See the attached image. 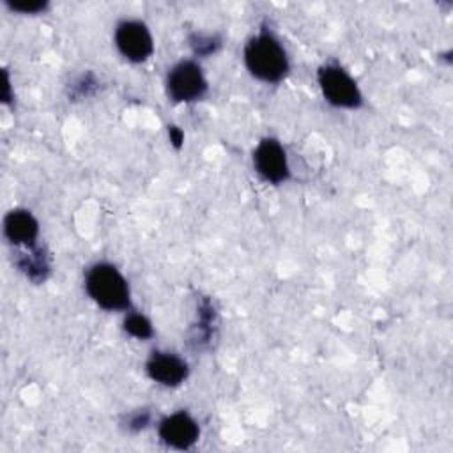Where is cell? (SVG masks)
<instances>
[{
  "label": "cell",
  "mask_w": 453,
  "mask_h": 453,
  "mask_svg": "<svg viewBox=\"0 0 453 453\" xmlns=\"http://www.w3.org/2000/svg\"><path fill=\"white\" fill-rule=\"evenodd\" d=\"M242 62L251 78L274 85L290 73L288 53L280 37L267 27H260L242 48Z\"/></svg>",
  "instance_id": "obj_1"
},
{
  "label": "cell",
  "mask_w": 453,
  "mask_h": 453,
  "mask_svg": "<svg viewBox=\"0 0 453 453\" xmlns=\"http://www.w3.org/2000/svg\"><path fill=\"white\" fill-rule=\"evenodd\" d=\"M83 288L90 301L104 311H129L131 288L126 276L111 262H94L83 276Z\"/></svg>",
  "instance_id": "obj_2"
},
{
  "label": "cell",
  "mask_w": 453,
  "mask_h": 453,
  "mask_svg": "<svg viewBox=\"0 0 453 453\" xmlns=\"http://www.w3.org/2000/svg\"><path fill=\"white\" fill-rule=\"evenodd\" d=\"M317 83L327 104L338 110H357L363 106V92L354 76L338 62H326L317 69Z\"/></svg>",
  "instance_id": "obj_3"
},
{
  "label": "cell",
  "mask_w": 453,
  "mask_h": 453,
  "mask_svg": "<svg viewBox=\"0 0 453 453\" xmlns=\"http://www.w3.org/2000/svg\"><path fill=\"white\" fill-rule=\"evenodd\" d=\"M166 97L175 104L202 101L209 92V81L198 60L182 58L175 62L165 76Z\"/></svg>",
  "instance_id": "obj_4"
},
{
  "label": "cell",
  "mask_w": 453,
  "mask_h": 453,
  "mask_svg": "<svg viewBox=\"0 0 453 453\" xmlns=\"http://www.w3.org/2000/svg\"><path fill=\"white\" fill-rule=\"evenodd\" d=\"M113 44L120 57L131 64L147 62L156 48L149 25L136 18H124L115 25Z\"/></svg>",
  "instance_id": "obj_5"
},
{
  "label": "cell",
  "mask_w": 453,
  "mask_h": 453,
  "mask_svg": "<svg viewBox=\"0 0 453 453\" xmlns=\"http://www.w3.org/2000/svg\"><path fill=\"white\" fill-rule=\"evenodd\" d=\"M251 165L260 180L280 186L292 177L290 163L283 143L274 136H264L251 152Z\"/></svg>",
  "instance_id": "obj_6"
},
{
  "label": "cell",
  "mask_w": 453,
  "mask_h": 453,
  "mask_svg": "<svg viewBox=\"0 0 453 453\" xmlns=\"http://www.w3.org/2000/svg\"><path fill=\"white\" fill-rule=\"evenodd\" d=\"M157 437L170 449L188 451L200 439V425L188 411H175L157 421Z\"/></svg>",
  "instance_id": "obj_7"
},
{
  "label": "cell",
  "mask_w": 453,
  "mask_h": 453,
  "mask_svg": "<svg viewBox=\"0 0 453 453\" xmlns=\"http://www.w3.org/2000/svg\"><path fill=\"white\" fill-rule=\"evenodd\" d=\"M147 377L163 388H179L189 377L188 361L170 350H152L145 361Z\"/></svg>",
  "instance_id": "obj_8"
},
{
  "label": "cell",
  "mask_w": 453,
  "mask_h": 453,
  "mask_svg": "<svg viewBox=\"0 0 453 453\" xmlns=\"http://www.w3.org/2000/svg\"><path fill=\"white\" fill-rule=\"evenodd\" d=\"M2 230H4L5 241L18 250L37 246V239L41 234L37 218L32 214V211L23 207L11 209L4 216Z\"/></svg>",
  "instance_id": "obj_9"
},
{
  "label": "cell",
  "mask_w": 453,
  "mask_h": 453,
  "mask_svg": "<svg viewBox=\"0 0 453 453\" xmlns=\"http://www.w3.org/2000/svg\"><path fill=\"white\" fill-rule=\"evenodd\" d=\"M14 265L34 285L44 283L51 274L50 253L39 244L34 248L19 250L14 258Z\"/></svg>",
  "instance_id": "obj_10"
},
{
  "label": "cell",
  "mask_w": 453,
  "mask_h": 453,
  "mask_svg": "<svg viewBox=\"0 0 453 453\" xmlns=\"http://www.w3.org/2000/svg\"><path fill=\"white\" fill-rule=\"evenodd\" d=\"M223 44V39L218 34L212 32H202V30H193L188 35V46L196 58H207L212 57L219 51Z\"/></svg>",
  "instance_id": "obj_11"
},
{
  "label": "cell",
  "mask_w": 453,
  "mask_h": 453,
  "mask_svg": "<svg viewBox=\"0 0 453 453\" xmlns=\"http://www.w3.org/2000/svg\"><path fill=\"white\" fill-rule=\"evenodd\" d=\"M214 322H216V311L211 304V301H202L198 306V322L193 327V342L196 347H203L209 343V338L214 334Z\"/></svg>",
  "instance_id": "obj_12"
},
{
  "label": "cell",
  "mask_w": 453,
  "mask_h": 453,
  "mask_svg": "<svg viewBox=\"0 0 453 453\" xmlns=\"http://www.w3.org/2000/svg\"><path fill=\"white\" fill-rule=\"evenodd\" d=\"M122 329L126 334H129L138 342H147L154 336V326L150 319L142 311H134V310L126 311L122 320Z\"/></svg>",
  "instance_id": "obj_13"
},
{
  "label": "cell",
  "mask_w": 453,
  "mask_h": 453,
  "mask_svg": "<svg viewBox=\"0 0 453 453\" xmlns=\"http://www.w3.org/2000/svg\"><path fill=\"white\" fill-rule=\"evenodd\" d=\"M99 90V80L94 73L87 71L83 74H80L73 83H69V101H80V99H87L92 97L96 92Z\"/></svg>",
  "instance_id": "obj_14"
},
{
  "label": "cell",
  "mask_w": 453,
  "mask_h": 453,
  "mask_svg": "<svg viewBox=\"0 0 453 453\" xmlns=\"http://www.w3.org/2000/svg\"><path fill=\"white\" fill-rule=\"evenodd\" d=\"M150 423H152V412L149 409H134L124 414L120 419V426L129 434H138L149 428Z\"/></svg>",
  "instance_id": "obj_15"
},
{
  "label": "cell",
  "mask_w": 453,
  "mask_h": 453,
  "mask_svg": "<svg viewBox=\"0 0 453 453\" xmlns=\"http://www.w3.org/2000/svg\"><path fill=\"white\" fill-rule=\"evenodd\" d=\"M5 7L12 12H19L23 16H39L50 9L48 0H7Z\"/></svg>",
  "instance_id": "obj_16"
},
{
  "label": "cell",
  "mask_w": 453,
  "mask_h": 453,
  "mask_svg": "<svg viewBox=\"0 0 453 453\" xmlns=\"http://www.w3.org/2000/svg\"><path fill=\"white\" fill-rule=\"evenodd\" d=\"M166 134H168V140H170V145L175 149V150H180L184 147V131L175 126V124H168L166 126Z\"/></svg>",
  "instance_id": "obj_17"
},
{
  "label": "cell",
  "mask_w": 453,
  "mask_h": 453,
  "mask_svg": "<svg viewBox=\"0 0 453 453\" xmlns=\"http://www.w3.org/2000/svg\"><path fill=\"white\" fill-rule=\"evenodd\" d=\"M4 92H2V103L4 104H11L12 99H14V94H12V85H11V76L7 73V69H4Z\"/></svg>",
  "instance_id": "obj_18"
}]
</instances>
